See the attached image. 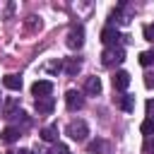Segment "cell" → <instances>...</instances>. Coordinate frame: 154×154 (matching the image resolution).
Returning <instances> with one entry per match:
<instances>
[{
	"instance_id": "1",
	"label": "cell",
	"mask_w": 154,
	"mask_h": 154,
	"mask_svg": "<svg viewBox=\"0 0 154 154\" xmlns=\"http://www.w3.org/2000/svg\"><path fill=\"white\" fill-rule=\"evenodd\" d=\"M125 60V48L123 46H111V48H103L101 53V65L103 67H116Z\"/></svg>"
},
{
	"instance_id": "2",
	"label": "cell",
	"mask_w": 154,
	"mask_h": 154,
	"mask_svg": "<svg viewBox=\"0 0 154 154\" xmlns=\"http://www.w3.org/2000/svg\"><path fill=\"white\" fill-rule=\"evenodd\" d=\"M132 14H135V7L130 5V2H120L113 12H111V24L108 26H118V24H128L130 19H132Z\"/></svg>"
},
{
	"instance_id": "3",
	"label": "cell",
	"mask_w": 154,
	"mask_h": 154,
	"mask_svg": "<svg viewBox=\"0 0 154 154\" xmlns=\"http://www.w3.org/2000/svg\"><path fill=\"white\" fill-rule=\"evenodd\" d=\"M65 135H67L70 140H77V142L87 140V135H89V125H87V120H82V118L70 120L67 128H65Z\"/></svg>"
},
{
	"instance_id": "4",
	"label": "cell",
	"mask_w": 154,
	"mask_h": 154,
	"mask_svg": "<svg viewBox=\"0 0 154 154\" xmlns=\"http://www.w3.org/2000/svg\"><path fill=\"white\" fill-rule=\"evenodd\" d=\"M65 43H67V48L79 51V48L84 46V26H82V24H72V26H70V31H67Z\"/></svg>"
},
{
	"instance_id": "5",
	"label": "cell",
	"mask_w": 154,
	"mask_h": 154,
	"mask_svg": "<svg viewBox=\"0 0 154 154\" xmlns=\"http://www.w3.org/2000/svg\"><path fill=\"white\" fill-rule=\"evenodd\" d=\"M31 94H34L36 99L51 96V94H53V82H51V79H36V82L31 84Z\"/></svg>"
},
{
	"instance_id": "6",
	"label": "cell",
	"mask_w": 154,
	"mask_h": 154,
	"mask_svg": "<svg viewBox=\"0 0 154 154\" xmlns=\"http://www.w3.org/2000/svg\"><path fill=\"white\" fill-rule=\"evenodd\" d=\"M120 31L116 29V26H103L101 29V41L106 43V48H111V46H120Z\"/></svg>"
},
{
	"instance_id": "7",
	"label": "cell",
	"mask_w": 154,
	"mask_h": 154,
	"mask_svg": "<svg viewBox=\"0 0 154 154\" xmlns=\"http://www.w3.org/2000/svg\"><path fill=\"white\" fill-rule=\"evenodd\" d=\"M65 106H67V111H79V108H84V96H82V91L70 89V91L65 94Z\"/></svg>"
},
{
	"instance_id": "8",
	"label": "cell",
	"mask_w": 154,
	"mask_h": 154,
	"mask_svg": "<svg viewBox=\"0 0 154 154\" xmlns=\"http://www.w3.org/2000/svg\"><path fill=\"white\" fill-rule=\"evenodd\" d=\"M19 111H22V108H19V99L10 96V99L2 101V118H5V120H14Z\"/></svg>"
},
{
	"instance_id": "9",
	"label": "cell",
	"mask_w": 154,
	"mask_h": 154,
	"mask_svg": "<svg viewBox=\"0 0 154 154\" xmlns=\"http://www.w3.org/2000/svg\"><path fill=\"white\" fill-rule=\"evenodd\" d=\"M111 82H113V89H116V91H125V89L130 87V75H128L125 70H118V72H113Z\"/></svg>"
},
{
	"instance_id": "10",
	"label": "cell",
	"mask_w": 154,
	"mask_h": 154,
	"mask_svg": "<svg viewBox=\"0 0 154 154\" xmlns=\"http://www.w3.org/2000/svg\"><path fill=\"white\" fill-rule=\"evenodd\" d=\"M53 108H55V99H53V96H46V99H36V111H38V113L48 116V113H53Z\"/></svg>"
},
{
	"instance_id": "11",
	"label": "cell",
	"mask_w": 154,
	"mask_h": 154,
	"mask_svg": "<svg viewBox=\"0 0 154 154\" xmlns=\"http://www.w3.org/2000/svg\"><path fill=\"white\" fill-rule=\"evenodd\" d=\"M0 137H2V142L12 144V142H17V140L22 137V130H19V128H14V125H7V128L0 132Z\"/></svg>"
},
{
	"instance_id": "12",
	"label": "cell",
	"mask_w": 154,
	"mask_h": 154,
	"mask_svg": "<svg viewBox=\"0 0 154 154\" xmlns=\"http://www.w3.org/2000/svg\"><path fill=\"white\" fill-rule=\"evenodd\" d=\"M116 103H118V108H123L125 113H132V111H135V96H132V94H123V96H118Z\"/></svg>"
},
{
	"instance_id": "13",
	"label": "cell",
	"mask_w": 154,
	"mask_h": 154,
	"mask_svg": "<svg viewBox=\"0 0 154 154\" xmlns=\"http://www.w3.org/2000/svg\"><path fill=\"white\" fill-rule=\"evenodd\" d=\"M63 70H65V75L75 77V75L82 70V60H79V58H67V60H65V65H63Z\"/></svg>"
},
{
	"instance_id": "14",
	"label": "cell",
	"mask_w": 154,
	"mask_h": 154,
	"mask_svg": "<svg viewBox=\"0 0 154 154\" xmlns=\"http://www.w3.org/2000/svg\"><path fill=\"white\" fill-rule=\"evenodd\" d=\"M84 91L89 94V96H96V94H101V79L94 75V77H87V84H84Z\"/></svg>"
},
{
	"instance_id": "15",
	"label": "cell",
	"mask_w": 154,
	"mask_h": 154,
	"mask_svg": "<svg viewBox=\"0 0 154 154\" xmlns=\"http://www.w3.org/2000/svg\"><path fill=\"white\" fill-rule=\"evenodd\" d=\"M2 84H5L7 89H12V91H19V89H22V77H19V75H5V77H2Z\"/></svg>"
},
{
	"instance_id": "16",
	"label": "cell",
	"mask_w": 154,
	"mask_h": 154,
	"mask_svg": "<svg viewBox=\"0 0 154 154\" xmlns=\"http://www.w3.org/2000/svg\"><path fill=\"white\" fill-rule=\"evenodd\" d=\"M41 140H43V142H58V125H46V128H41Z\"/></svg>"
},
{
	"instance_id": "17",
	"label": "cell",
	"mask_w": 154,
	"mask_h": 154,
	"mask_svg": "<svg viewBox=\"0 0 154 154\" xmlns=\"http://www.w3.org/2000/svg\"><path fill=\"white\" fill-rule=\"evenodd\" d=\"M89 152L91 154H108V142L106 140H94L89 144Z\"/></svg>"
},
{
	"instance_id": "18",
	"label": "cell",
	"mask_w": 154,
	"mask_h": 154,
	"mask_svg": "<svg viewBox=\"0 0 154 154\" xmlns=\"http://www.w3.org/2000/svg\"><path fill=\"white\" fill-rule=\"evenodd\" d=\"M140 65L142 67H152L154 65V51H142L140 53Z\"/></svg>"
},
{
	"instance_id": "19",
	"label": "cell",
	"mask_w": 154,
	"mask_h": 154,
	"mask_svg": "<svg viewBox=\"0 0 154 154\" xmlns=\"http://www.w3.org/2000/svg\"><path fill=\"white\" fill-rule=\"evenodd\" d=\"M140 132H142L144 137H154V120H142Z\"/></svg>"
},
{
	"instance_id": "20",
	"label": "cell",
	"mask_w": 154,
	"mask_h": 154,
	"mask_svg": "<svg viewBox=\"0 0 154 154\" xmlns=\"http://www.w3.org/2000/svg\"><path fill=\"white\" fill-rule=\"evenodd\" d=\"M26 29H29V31H34V29H41V17H36V14L26 17Z\"/></svg>"
},
{
	"instance_id": "21",
	"label": "cell",
	"mask_w": 154,
	"mask_h": 154,
	"mask_svg": "<svg viewBox=\"0 0 154 154\" xmlns=\"http://www.w3.org/2000/svg\"><path fill=\"white\" fill-rule=\"evenodd\" d=\"M51 154H72V152H70V147H67V144L55 142V147H53V152H51Z\"/></svg>"
},
{
	"instance_id": "22",
	"label": "cell",
	"mask_w": 154,
	"mask_h": 154,
	"mask_svg": "<svg viewBox=\"0 0 154 154\" xmlns=\"http://www.w3.org/2000/svg\"><path fill=\"white\" fill-rule=\"evenodd\" d=\"M147 120H154V99L147 101Z\"/></svg>"
},
{
	"instance_id": "23",
	"label": "cell",
	"mask_w": 154,
	"mask_h": 154,
	"mask_svg": "<svg viewBox=\"0 0 154 154\" xmlns=\"http://www.w3.org/2000/svg\"><path fill=\"white\" fill-rule=\"evenodd\" d=\"M144 152L154 154V137H147V142H144Z\"/></svg>"
},
{
	"instance_id": "24",
	"label": "cell",
	"mask_w": 154,
	"mask_h": 154,
	"mask_svg": "<svg viewBox=\"0 0 154 154\" xmlns=\"http://www.w3.org/2000/svg\"><path fill=\"white\" fill-rule=\"evenodd\" d=\"M144 84H147L149 89H154V72H149V75H144Z\"/></svg>"
},
{
	"instance_id": "25",
	"label": "cell",
	"mask_w": 154,
	"mask_h": 154,
	"mask_svg": "<svg viewBox=\"0 0 154 154\" xmlns=\"http://www.w3.org/2000/svg\"><path fill=\"white\" fill-rule=\"evenodd\" d=\"M5 154H34V152H29V149H10Z\"/></svg>"
},
{
	"instance_id": "26",
	"label": "cell",
	"mask_w": 154,
	"mask_h": 154,
	"mask_svg": "<svg viewBox=\"0 0 154 154\" xmlns=\"http://www.w3.org/2000/svg\"><path fill=\"white\" fill-rule=\"evenodd\" d=\"M34 154H48V152H46V149H41V147H36V149H34Z\"/></svg>"
}]
</instances>
